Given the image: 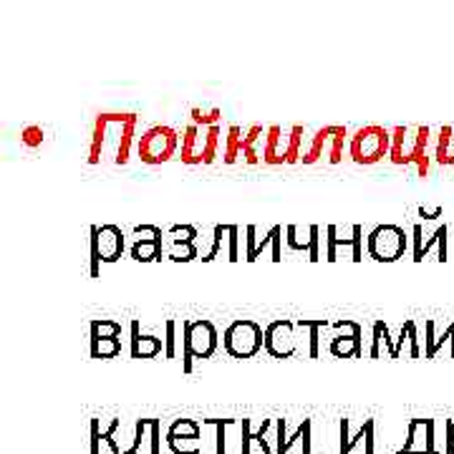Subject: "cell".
I'll list each match as a JSON object with an SVG mask.
<instances>
[{"mask_svg": "<svg viewBox=\"0 0 454 454\" xmlns=\"http://www.w3.org/2000/svg\"><path fill=\"white\" fill-rule=\"evenodd\" d=\"M295 323L288 318L273 321L265 325V351L270 353L273 359H293L298 353V341L293 333Z\"/></svg>", "mask_w": 454, "mask_h": 454, "instance_id": "obj_10", "label": "cell"}, {"mask_svg": "<svg viewBox=\"0 0 454 454\" xmlns=\"http://www.w3.org/2000/svg\"><path fill=\"white\" fill-rule=\"evenodd\" d=\"M444 343H449V346H452L449 356L454 359V321L447 325V328H444V333H441V336H437V333H434V346H432V351L424 353V359H434V356L439 353V348L444 346Z\"/></svg>", "mask_w": 454, "mask_h": 454, "instance_id": "obj_35", "label": "cell"}, {"mask_svg": "<svg viewBox=\"0 0 454 454\" xmlns=\"http://www.w3.org/2000/svg\"><path fill=\"white\" fill-rule=\"evenodd\" d=\"M119 427H122V421H119V419H111V424H108V429L102 434V439H106V441H108V447H111V452H114V454H124V449L119 447V444H116V439H114V434L119 432Z\"/></svg>", "mask_w": 454, "mask_h": 454, "instance_id": "obj_46", "label": "cell"}, {"mask_svg": "<svg viewBox=\"0 0 454 454\" xmlns=\"http://www.w3.org/2000/svg\"><path fill=\"white\" fill-rule=\"evenodd\" d=\"M222 348L232 359H252L265 348V328L250 318L235 321L225 328Z\"/></svg>", "mask_w": 454, "mask_h": 454, "instance_id": "obj_7", "label": "cell"}, {"mask_svg": "<svg viewBox=\"0 0 454 454\" xmlns=\"http://www.w3.org/2000/svg\"><path fill=\"white\" fill-rule=\"evenodd\" d=\"M222 238H227V225H215V230H212V245L210 250L202 255V263H212L217 258V252L222 248Z\"/></svg>", "mask_w": 454, "mask_h": 454, "instance_id": "obj_37", "label": "cell"}, {"mask_svg": "<svg viewBox=\"0 0 454 454\" xmlns=\"http://www.w3.org/2000/svg\"><path fill=\"white\" fill-rule=\"evenodd\" d=\"M164 255L172 263H192L200 255L195 243H182V240H170V248H164Z\"/></svg>", "mask_w": 454, "mask_h": 454, "instance_id": "obj_28", "label": "cell"}, {"mask_svg": "<svg viewBox=\"0 0 454 454\" xmlns=\"http://www.w3.org/2000/svg\"><path fill=\"white\" fill-rule=\"evenodd\" d=\"M404 343H409V356H412V359H419L421 346H419V336H416V323H414L412 318L401 323L399 339L394 341V348H391V356H389V359H399Z\"/></svg>", "mask_w": 454, "mask_h": 454, "instance_id": "obj_18", "label": "cell"}, {"mask_svg": "<svg viewBox=\"0 0 454 454\" xmlns=\"http://www.w3.org/2000/svg\"><path fill=\"white\" fill-rule=\"evenodd\" d=\"M131 359H156L159 353H164V343L154 333H142L139 321H131Z\"/></svg>", "mask_w": 454, "mask_h": 454, "instance_id": "obj_14", "label": "cell"}, {"mask_svg": "<svg viewBox=\"0 0 454 454\" xmlns=\"http://www.w3.org/2000/svg\"><path fill=\"white\" fill-rule=\"evenodd\" d=\"M351 232H353L351 238H339V248H351V260L353 263H361L364 260V227L353 225Z\"/></svg>", "mask_w": 454, "mask_h": 454, "instance_id": "obj_29", "label": "cell"}, {"mask_svg": "<svg viewBox=\"0 0 454 454\" xmlns=\"http://www.w3.org/2000/svg\"><path fill=\"white\" fill-rule=\"evenodd\" d=\"M434 162L439 167H454V127H441L434 144Z\"/></svg>", "mask_w": 454, "mask_h": 454, "instance_id": "obj_21", "label": "cell"}, {"mask_svg": "<svg viewBox=\"0 0 454 454\" xmlns=\"http://www.w3.org/2000/svg\"><path fill=\"white\" fill-rule=\"evenodd\" d=\"M136 122H139V116L134 111L96 116L91 142H88V164L111 162L122 167L129 162L131 149H134Z\"/></svg>", "mask_w": 454, "mask_h": 454, "instance_id": "obj_1", "label": "cell"}, {"mask_svg": "<svg viewBox=\"0 0 454 454\" xmlns=\"http://www.w3.org/2000/svg\"><path fill=\"white\" fill-rule=\"evenodd\" d=\"M384 328H387V323H384V321H376V323H373V333H371V351H368V359H381V343H384Z\"/></svg>", "mask_w": 454, "mask_h": 454, "instance_id": "obj_43", "label": "cell"}, {"mask_svg": "<svg viewBox=\"0 0 454 454\" xmlns=\"http://www.w3.org/2000/svg\"><path fill=\"white\" fill-rule=\"evenodd\" d=\"M134 238L136 240H159V243H164V238H167V230L156 227V225H136V227H134Z\"/></svg>", "mask_w": 454, "mask_h": 454, "instance_id": "obj_40", "label": "cell"}, {"mask_svg": "<svg viewBox=\"0 0 454 454\" xmlns=\"http://www.w3.org/2000/svg\"><path fill=\"white\" fill-rule=\"evenodd\" d=\"M91 339V336H88ZM122 353V336L91 339V359H116Z\"/></svg>", "mask_w": 454, "mask_h": 454, "instance_id": "obj_27", "label": "cell"}, {"mask_svg": "<svg viewBox=\"0 0 454 454\" xmlns=\"http://www.w3.org/2000/svg\"><path fill=\"white\" fill-rule=\"evenodd\" d=\"M421 441L427 454H439L434 449V419H412L407 427V441H404V447L399 449L396 454H409L414 449V444Z\"/></svg>", "mask_w": 454, "mask_h": 454, "instance_id": "obj_15", "label": "cell"}, {"mask_svg": "<svg viewBox=\"0 0 454 454\" xmlns=\"http://www.w3.org/2000/svg\"><path fill=\"white\" fill-rule=\"evenodd\" d=\"M285 243L288 248L295 252H305L311 263H318L321 260V227L318 225H308V235L300 238L298 227L295 225H288L285 227Z\"/></svg>", "mask_w": 454, "mask_h": 454, "instance_id": "obj_11", "label": "cell"}, {"mask_svg": "<svg viewBox=\"0 0 454 454\" xmlns=\"http://www.w3.org/2000/svg\"><path fill=\"white\" fill-rule=\"evenodd\" d=\"M391 152V129L381 124L361 127L348 142V156L361 167H373Z\"/></svg>", "mask_w": 454, "mask_h": 454, "instance_id": "obj_6", "label": "cell"}, {"mask_svg": "<svg viewBox=\"0 0 454 454\" xmlns=\"http://www.w3.org/2000/svg\"><path fill=\"white\" fill-rule=\"evenodd\" d=\"M341 454H351L353 452V447H356V444H359V441H364L366 439V429L361 427L359 429V434H356V437H348V419H341Z\"/></svg>", "mask_w": 454, "mask_h": 454, "instance_id": "obj_34", "label": "cell"}, {"mask_svg": "<svg viewBox=\"0 0 454 454\" xmlns=\"http://www.w3.org/2000/svg\"><path fill=\"white\" fill-rule=\"evenodd\" d=\"M88 454H102V432H99V419H91V447Z\"/></svg>", "mask_w": 454, "mask_h": 454, "instance_id": "obj_47", "label": "cell"}, {"mask_svg": "<svg viewBox=\"0 0 454 454\" xmlns=\"http://www.w3.org/2000/svg\"><path fill=\"white\" fill-rule=\"evenodd\" d=\"M447 235H449V225L444 222V225H439L437 230L429 235V240H424V245H421V250L419 252H414L412 255V260L414 263H421V260L427 258L429 255V250L432 248H437V260L439 263H447L449 260V252H447Z\"/></svg>", "mask_w": 454, "mask_h": 454, "instance_id": "obj_16", "label": "cell"}, {"mask_svg": "<svg viewBox=\"0 0 454 454\" xmlns=\"http://www.w3.org/2000/svg\"><path fill=\"white\" fill-rule=\"evenodd\" d=\"M419 217L421 220H439L441 215H444V210H441V207H434V210H424V207H419Z\"/></svg>", "mask_w": 454, "mask_h": 454, "instance_id": "obj_54", "label": "cell"}, {"mask_svg": "<svg viewBox=\"0 0 454 454\" xmlns=\"http://www.w3.org/2000/svg\"><path fill=\"white\" fill-rule=\"evenodd\" d=\"M265 248H270L273 263H280V260H283V227H280V225H273L270 230L263 235V240H258V248H255V255H258V258Z\"/></svg>", "mask_w": 454, "mask_h": 454, "instance_id": "obj_23", "label": "cell"}, {"mask_svg": "<svg viewBox=\"0 0 454 454\" xmlns=\"http://www.w3.org/2000/svg\"><path fill=\"white\" fill-rule=\"evenodd\" d=\"M255 248H258V227H255V225H248V227H245V260H248V263H255V260H258Z\"/></svg>", "mask_w": 454, "mask_h": 454, "instance_id": "obj_42", "label": "cell"}, {"mask_svg": "<svg viewBox=\"0 0 454 454\" xmlns=\"http://www.w3.org/2000/svg\"><path fill=\"white\" fill-rule=\"evenodd\" d=\"M177 321H164V359H175L177 356Z\"/></svg>", "mask_w": 454, "mask_h": 454, "instance_id": "obj_36", "label": "cell"}, {"mask_svg": "<svg viewBox=\"0 0 454 454\" xmlns=\"http://www.w3.org/2000/svg\"><path fill=\"white\" fill-rule=\"evenodd\" d=\"M124 248H127V235L119 225H102L99 227V250H102L104 263H116L122 260Z\"/></svg>", "mask_w": 454, "mask_h": 454, "instance_id": "obj_13", "label": "cell"}, {"mask_svg": "<svg viewBox=\"0 0 454 454\" xmlns=\"http://www.w3.org/2000/svg\"><path fill=\"white\" fill-rule=\"evenodd\" d=\"M328 321L325 318H298L295 321V328H300V331H308V351H305V356L308 359H318L321 356V331H325L328 328Z\"/></svg>", "mask_w": 454, "mask_h": 454, "instance_id": "obj_19", "label": "cell"}, {"mask_svg": "<svg viewBox=\"0 0 454 454\" xmlns=\"http://www.w3.org/2000/svg\"><path fill=\"white\" fill-rule=\"evenodd\" d=\"M149 432H152L149 454H162V424H159V419H152Z\"/></svg>", "mask_w": 454, "mask_h": 454, "instance_id": "obj_45", "label": "cell"}, {"mask_svg": "<svg viewBox=\"0 0 454 454\" xmlns=\"http://www.w3.org/2000/svg\"><path fill=\"white\" fill-rule=\"evenodd\" d=\"M429 136L432 129L424 127V124H414V127H394L391 129V152H389V159L396 167H407L414 164L419 177L429 175V164H432V156H429Z\"/></svg>", "mask_w": 454, "mask_h": 454, "instance_id": "obj_2", "label": "cell"}, {"mask_svg": "<svg viewBox=\"0 0 454 454\" xmlns=\"http://www.w3.org/2000/svg\"><path fill=\"white\" fill-rule=\"evenodd\" d=\"M303 134L305 127L295 124V127H278L273 124L268 127V134H265V154L263 162L270 164V167H280V164H298L300 156H303Z\"/></svg>", "mask_w": 454, "mask_h": 454, "instance_id": "obj_3", "label": "cell"}, {"mask_svg": "<svg viewBox=\"0 0 454 454\" xmlns=\"http://www.w3.org/2000/svg\"><path fill=\"white\" fill-rule=\"evenodd\" d=\"M364 328L351 321V333H339L331 339V353L336 359H361L364 356Z\"/></svg>", "mask_w": 454, "mask_h": 454, "instance_id": "obj_12", "label": "cell"}, {"mask_svg": "<svg viewBox=\"0 0 454 454\" xmlns=\"http://www.w3.org/2000/svg\"><path fill=\"white\" fill-rule=\"evenodd\" d=\"M197 441L200 439V424L195 419H177L172 421L170 432H167V441Z\"/></svg>", "mask_w": 454, "mask_h": 454, "instance_id": "obj_25", "label": "cell"}, {"mask_svg": "<svg viewBox=\"0 0 454 454\" xmlns=\"http://www.w3.org/2000/svg\"><path fill=\"white\" fill-rule=\"evenodd\" d=\"M43 142H46V131L38 124H28V127L21 129V144L28 147V149H38Z\"/></svg>", "mask_w": 454, "mask_h": 454, "instance_id": "obj_32", "label": "cell"}, {"mask_svg": "<svg viewBox=\"0 0 454 454\" xmlns=\"http://www.w3.org/2000/svg\"><path fill=\"white\" fill-rule=\"evenodd\" d=\"M412 240H414V252H419V250H421V245H424V235H421V222L414 225Z\"/></svg>", "mask_w": 454, "mask_h": 454, "instance_id": "obj_52", "label": "cell"}, {"mask_svg": "<svg viewBox=\"0 0 454 454\" xmlns=\"http://www.w3.org/2000/svg\"><path fill=\"white\" fill-rule=\"evenodd\" d=\"M177 149H179V131L167 127V124L149 127L136 142V156L144 164H152V167L170 162L177 154Z\"/></svg>", "mask_w": 454, "mask_h": 454, "instance_id": "obj_8", "label": "cell"}, {"mask_svg": "<svg viewBox=\"0 0 454 454\" xmlns=\"http://www.w3.org/2000/svg\"><path fill=\"white\" fill-rule=\"evenodd\" d=\"M346 136H348L346 127H339V124H333L331 136H328V147H325L328 164H341V159H343V144H346Z\"/></svg>", "mask_w": 454, "mask_h": 454, "instance_id": "obj_26", "label": "cell"}, {"mask_svg": "<svg viewBox=\"0 0 454 454\" xmlns=\"http://www.w3.org/2000/svg\"><path fill=\"white\" fill-rule=\"evenodd\" d=\"M275 432H278V447H275V454H283L285 449V419H275Z\"/></svg>", "mask_w": 454, "mask_h": 454, "instance_id": "obj_50", "label": "cell"}, {"mask_svg": "<svg viewBox=\"0 0 454 454\" xmlns=\"http://www.w3.org/2000/svg\"><path fill=\"white\" fill-rule=\"evenodd\" d=\"M204 424H212L217 429V454H225V427H230L232 419H202Z\"/></svg>", "mask_w": 454, "mask_h": 454, "instance_id": "obj_44", "label": "cell"}, {"mask_svg": "<svg viewBox=\"0 0 454 454\" xmlns=\"http://www.w3.org/2000/svg\"><path fill=\"white\" fill-rule=\"evenodd\" d=\"M303 427H305V432H303V454H311V419H303Z\"/></svg>", "mask_w": 454, "mask_h": 454, "instance_id": "obj_53", "label": "cell"}, {"mask_svg": "<svg viewBox=\"0 0 454 454\" xmlns=\"http://www.w3.org/2000/svg\"><path fill=\"white\" fill-rule=\"evenodd\" d=\"M227 260L238 263L240 260V227L238 225H227Z\"/></svg>", "mask_w": 454, "mask_h": 454, "instance_id": "obj_38", "label": "cell"}, {"mask_svg": "<svg viewBox=\"0 0 454 454\" xmlns=\"http://www.w3.org/2000/svg\"><path fill=\"white\" fill-rule=\"evenodd\" d=\"M323 240H325V260H328V263H336V252H339V227H336V225H328Z\"/></svg>", "mask_w": 454, "mask_h": 454, "instance_id": "obj_39", "label": "cell"}, {"mask_svg": "<svg viewBox=\"0 0 454 454\" xmlns=\"http://www.w3.org/2000/svg\"><path fill=\"white\" fill-rule=\"evenodd\" d=\"M167 238H170V240H182V243H195L197 227H195V225H172L170 230H167Z\"/></svg>", "mask_w": 454, "mask_h": 454, "instance_id": "obj_41", "label": "cell"}, {"mask_svg": "<svg viewBox=\"0 0 454 454\" xmlns=\"http://www.w3.org/2000/svg\"><path fill=\"white\" fill-rule=\"evenodd\" d=\"M192 124L197 127H220V119H222V111L220 108H210V111H202V108H190Z\"/></svg>", "mask_w": 454, "mask_h": 454, "instance_id": "obj_33", "label": "cell"}, {"mask_svg": "<svg viewBox=\"0 0 454 454\" xmlns=\"http://www.w3.org/2000/svg\"><path fill=\"white\" fill-rule=\"evenodd\" d=\"M409 248V235L404 232V227L394 222L376 225L366 238V250L368 258L376 263H396L404 258V252Z\"/></svg>", "mask_w": 454, "mask_h": 454, "instance_id": "obj_9", "label": "cell"}, {"mask_svg": "<svg viewBox=\"0 0 454 454\" xmlns=\"http://www.w3.org/2000/svg\"><path fill=\"white\" fill-rule=\"evenodd\" d=\"M91 243H88V248H91V258H88V275L91 278H99L102 275V250H99V225H91Z\"/></svg>", "mask_w": 454, "mask_h": 454, "instance_id": "obj_30", "label": "cell"}, {"mask_svg": "<svg viewBox=\"0 0 454 454\" xmlns=\"http://www.w3.org/2000/svg\"><path fill=\"white\" fill-rule=\"evenodd\" d=\"M373 427H376V421H373V419L364 421V429H366V439H364V454H373Z\"/></svg>", "mask_w": 454, "mask_h": 454, "instance_id": "obj_48", "label": "cell"}, {"mask_svg": "<svg viewBox=\"0 0 454 454\" xmlns=\"http://www.w3.org/2000/svg\"><path fill=\"white\" fill-rule=\"evenodd\" d=\"M220 346V336L212 321H182V368L192 373V361L210 359Z\"/></svg>", "mask_w": 454, "mask_h": 454, "instance_id": "obj_5", "label": "cell"}, {"mask_svg": "<svg viewBox=\"0 0 454 454\" xmlns=\"http://www.w3.org/2000/svg\"><path fill=\"white\" fill-rule=\"evenodd\" d=\"M444 429H447V452L444 454H454V419L444 421Z\"/></svg>", "mask_w": 454, "mask_h": 454, "instance_id": "obj_51", "label": "cell"}, {"mask_svg": "<svg viewBox=\"0 0 454 454\" xmlns=\"http://www.w3.org/2000/svg\"><path fill=\"white\" fill-rule=\"evenodd\" d=\"M91 328V339H111V336H122V323L108 318H96L88 323Z\"/></svg>", "mask_w": 454, "mask_h": 454, "instance_id": "obj_31", "label": "cell"}, {"mask_svg": "<svg viewBox=\"0 0 454 454\" xmlns=\"http://www.w3.org/2000/svg\"><path fill=\"white\" fill-rule=\"evenodd\" d=\"M222 129L220 127H197L190 124L182 134V152L179 159L187 167L195 164H212L220 154V142H222Z\"/></svg>", "mask_w": 454, "mask_h": 454, "instance_id": "obj_4", "label": "cell"}, {"mask_svg": "<svg viewBox=\"0 0 454 454\" xmlns=\"http://www.w3.org/2000/svg\"><path fill=\"white\" fill-rule=\"evenodd\" d=\"M164 255V243L159 240H134L131 245V258L136 263H154V260H162Z\"/></svg>", "mask_w": 454, "mask_h": 454, "instance_id": "obj_24", "label": "cell"}, {"mask_svg": "<svg viewBox=\"0 0 454 454\" xmlns=\"http://www.w3.org/2000/svg\"><path fill=\"white\" fill-rule=\"evenodd\" d=\"M265 134L268 129H263L260 124H252L250 129L245 131L243 136V156L248 164H258L265 154Z\"/></svg>", "mask_w": 454, "mask_h": 454, "instance_id": "obj_17", "label": "cell"}, {"mask_svg": "<svg viewBox=\"0 0 454 454\" xmlns=\"http://www.w3.org/2000/svg\"><path fill=\"white\" fill-rule=\"evenodd\" d=\"M243 127L238 124H230L227 131H225V147H222V162L225 164H235L238 162V156L243 154Z\"/></svg>", "mask_w": 454, "mask_h": 454, "instance_id": "obj_22", "label": "cell"}, {"mask_svg": "<svg viewBox=\"0 0 454 454\" xmlns=\"http://www.w3.org/2000/svg\"><path fill=\"white\" fill-rule=\"evenodd\" d=\"M243 447H240V452L243 454H250V441H252V434H250V419H243Z\"/></svg>", "mask_w": 454, "mask_h": 454, "instance_id": "obj_49", "label": "cell"}, {"mask_svg": "<svg viewBox=\"0 0 454 454\" xmlns=\"http://www.w3.org/2000/svg\"><path fill=\"white\" fill-rule=\"evenodd\" d=\"M331 129H333V124H331V127H323V129H318L316 134L311 136V142L305 144L303 156H300V162H303L305 167H311V164L321 162V159L325 156V147H328V136H331Z\"/></svg>", "mask_w": 454, "mask_h": 454, "instance_id": "obj_20", "label": "cell"}]
</instances>
